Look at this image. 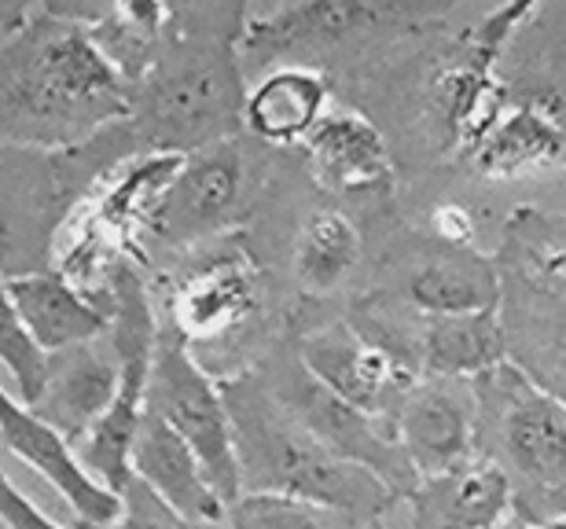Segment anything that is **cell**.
I'll return each mask as SVG.
<instances>
[{"mask_svg":"<svg viewBox=\"0 0 566 529\" xmlns=\"http://www.w3.org/2000/svg\"><path fill=\"white\" fill-rule=\"evenodd\" d=\"M507 360L501 313L423 317V375L479 379Z\"/></svg>","mask_w":566,"mask_h":529,"instance_id":"obj_24","label":"cell"},{"mask_svg":"<svg viewBox=\"0 0 566 529\" xmlns=\"http://www.w3.org/2000/svg\"><path fill=\"white\" fill-rule=\"evenodd\" d=\"M394 431L416 478L468 464L479 456V404L471 379L423 375L401 401Z\"/></svg>","mask_w":566,"mask_h":529,"instance_id":"obj_13","label":"cell"},{"mask_svg":"<svg viewBox=\"0 0 566 529\" xmlns=\"http://www.w3.org/2000/svg\"><path fill=\"white\" fill-rule=\"evenodd\" d=\"M471 387L479 404V456L512 489V519L566 522V401L507 360L471 379Z\"/></svg>","mask_w":566,"mask_h":529,"instance_id":"obj_4","label":"cell"},{"mask_svg":"<svg viewBox=\"0 0 566 529\" xmlns=\"http://www.w3.org/2000/svg\"><path fill=\"white\" fill-rule=\"evenodd\" d=\"M449 4H398V0H302V4H251L240 41L243 74L265 77L280 66L321 71L327 55L368 52L446 15Z\"/></svg>","mask_w":566,"mask_h":529,"instance_id":"obj_7","label":"cell"},{"mask_svg":"<svg viewBox=\"0 0 566 529\" xmlns=\"http://www.w3.org/2000/svg\"><path fill=\"white\" fill-rule=\"evenodd\" d=\"M507 104L537 110L566 133V4H530L496 63Z\"/></svg>","mask_w":566,"mask_h":529,"instance_id":"obj_15","label":"cell"},{"mask_svg":"<svg viewBox=\"0 0 566 529\" xmlns=\"http://www.w3.org/2000/svg\"><path fill=\"white\" fill-rule=\"evenodd\" d=\"M224 404L232 420L240 489L287 497L346 511L360 522L387 519L398 497L371 475L321 445L283 404L265 390L251 368L221 379Z\"/></svg>","mask_w":566,"mask_h":529,"instance_id":"obj_3","label":"cell"},{"mask_svg":"<svg viewBox=\"0 0 566 529\" xmlns=\"http://www.w3.org/2000/svg\"><path fill=\"white\" fill-rule=\"evenodd\" d=\"M360 257H365V235L354 218L335 207H316L305 213V221L294 232L291 276L302 298L324 301L349 284Z\"/></svg>","mask_w":566,"mask_h":529,"instance_id":"obj_23","label":"cell"},{"mask_svg":"<svg viewBox=\"0 0 566 529\" xmlns=\"http://www.w3.org/2000/svg\"><path fill=\"white\" fill-rule=\"evenodd\" d=\"M287 339L298 350L302 364L324 382L327 390L349 401L354 409L376 415V420L394 423L401 401L416 387V375L398 368L387 353L368 346L360 335L349 328L346 317L316 320L291 328Z\"/></svg>","mask_w":566,"mask_h":529,"instance_id":"obj_12","label":"cell"},{"mask_svg":"<svg viewBox=\"0 0 566 529\" xmlns=\"http://www.w3.org/2000/svg\"><path fill=\"white\" fill-rule=\"evenodd\" d=\"M129 118V85L82 22L33 4L0 44V151H66Z\"/></svg>","mask_w":566,"mask_h":529,"instance_id":"obj_2","label":"cell"},{"mask_svg":"<svg viewBox=\"0 0 566 529\" xmlns=\"http://www.w3.org/2000/svg\"><path fill=\"white\" fill-rule=\"evenodd\" d=\"M552 529H566V522H559V526H552Z\"/></svg>","mask_w":566,"mask_h":529,"instance_id":"obj_32","label":"cell"},{"mask_svg":"<svg viewBox=\"0 0 566 529\" xmlns=\"http://www.w3.org/2000/svg\"><path fill=\"white\" fill-rule=\"evenodd\" d=\"M251 4H169L155 63L129 88V126L147 155H196L243 137L240 41Z\"/></svg>","mask_w":566,"mask_h":529,"instance_id":"obj_1","label":"cell"},{"mask_svg":"<svg viewBox=\"0 0 566 529\" xmlns=\"http://www.w3.org/2000/svg\"><path fill=\"white\" fill-rule=\"evenodd\" d=\"M387 284L376 295L420 313V317H463L501 306V273L479 246L446 243L430 232H409L382 262Z\"/></svg>","mask_w":566,"mask_h":529,"instance_id":"obj_11","label":"cell"},{"mask_svg":"<svg viewBox=\"0 0 566 529\" xmlns=\"http://www.w3.org/2000/svg\"><path fill=\"white\" fill-rule=\"evenodd\" d=\"M273 148L243 137L210 144L196 155H185L174 180L155 199L144 229V265L147 251L185 257L191 251L235 235L240 224L262 202V191L273 177Z\"/></svg>","mask_w":566,"mask_h":529,"instance_id":"obj_8","label":"cell"},{"mask_svg":"<svg viewBox=\"0 0 566 529\" xmlns=\"http://www.w3.org/2000/svg\"><path fill=\"white\" fill-rule=\"evenodd\" d=\"M133 478L155 493L169 511L196 526H221L224 500L210 486L207 470L196 453L158 420L151 409H144L137 442H133Z\"/></svg>","mask_w":566,"mask_h":529,"instance_id":"obj_20","label":"cell"},{"mask_svg":"<svg viewBox=\"0 0 566 529\" xmlns=\"http://www.w3.org/2000/svg\"><path fill=\"white\" fill-rule=\"evenodd\" d=\"M0 442L19 464H27L33 475H41L60 493L74 522L107 526L122 515L118 493L88 475L74 445L60 431H52L41 415H33L27 404L15 401V393H8L4 387H0Z\"/></svg>","mask_w":566,"mask_h":529,"instance_id":"obj_14","label":"cell"},{"mask_svg":"<svg viewBox=\"0 0 566 529\" xmlns=\"http://www.w3.org/2000/svg\"><path fill=\"white\" fill-rule=\"evenodd\" d=\"M74 529H221V526H196L188 519H180L177 511H169L151 489L140 486L137 478L129 482V489L122 493V515L107 526H82L74 522Z\"/></svg>","mask_w":566,"mask_h":529,"instance_id":"obj_28","label":"cell"},{"mask_svg":"<svg viewBox=\"0 0 566 529\" xmlns=\"http://www.w3.org/2000/svg\"><path fill=\"white\" fill-rule=\"evenodd\" d=\"M368 522L354 519L346 511L305 504L287 497H265V493H243L224 511L221 529H365Z\"/></svg>","mask_w":566,"mask_h":529,"instance_id":"obj_26","label":"cell"},{"mask_svg":"<svg viewBox=\"0 0 566 529\" xmlns=\"http://www.w3.org/2000/svg\"><path fill=\"white\" fill-rule=\"evenodd\" d=\"M251 371L283 404V412L294 415L316 442L332 448L335 456L349 459V464L371 470L398 500L409 497L420 478H416L409 456L401 453L394 423L376 420V415L354 409L349 401L327 390L324 382L302 364V357L294 350V342L287 339V331H283V339H276L273 350L258 360Z\"/></svg>","mask_w":566,"mask_h":529,"instance_id":"obj_9","label":"cell"},{"mask_svg":"<svg viewBox=\"0 0 566 529\" xmlns=\"http://www.w3.org/2000/svg\"><path fill=\"white\" fill-rule=\"evenodd\" d=\"M501 529H552V526H530V522H518V519H507Z\"/></svg>","mask_w":566,"mask_h":529,"instance_id":"obj_30","label":"cell"},{"mask_svg":"<svg viewBox=\"0 0 566 529\" xmlns=\"http://www.w3.org/2000/svg\"><path fill=\"white\" fill-rule=\"evenodd\" d=\"M22 328L44 353H63L71 346L99 342L111 331V298L104 290H82L55 268L19 273L4 279Z\"/></svg>","mask_w":566,"mask_h":529,"instance_id":"obj_16","label":"cell"},{"mask_svg":"<svg viewBox=\"0 0 566 529\" xmlns=\"http://www.w3.org/2000/svg\"><path fill=\"white\" fill-rule=\"evenodd\" d=\"M0 364L11 371L15 401L33 409L44 393V379H49V353H44L41 346L30 339V331L22 328L19 313L4 290V273H0Z\"/></svg>","mask_w":566,"mask_h":529,"instance_id":"obj_27","label":"cell"},{"mask_svg":"<svg viewBox=\"0 0 566 529\" xmlns=\"http://www.w3.org/2000/svg\"><path fill=\"white\" fill-rule=\"evenodd\" d=\"M365 529H390V526H387V519H376V522H368Z\"/></svg>","mask_w":566,"mask_h":529,"instance_id":"obj_31","label":"cell"},{"mask_svg":"<svg viewBox=\"0 0 566 529\" xmlns=\"http://www.w3.org/2000/svg\"><path fill=\"white\" fill-rule=\"evenodd\" d=\"M118 390V360L111 353V342L71 346L63 353L49 357V379L44 393L33 404V415H41L52 431H60L71 445H82L88 431L104 420Z\"/></svg>","mask_w":566,"mask_h":529,"instance_id":"obj_19","label":"cell"},{"mask_svg":"<svg viewBox=\"0 0 566 529\" xmlns=\"http://www.w3.org/2000/svg\"><path fill=\"white\" fill-rule=\"evenodd\" d=\"M305 173L332 195H382L394 184V155L382 129L360 110H327L302 144Z\"/></svg>","mask_w":566,"mask_h":529,"instance_id":"obj_17","label":"cell"},{"mask_svg":"<svg viewBox=\"0 0 566 529\" xmlns=\"http://www.w3.org/2000/svg\"><path fill=\"white\" fill-rule=\"evenodd\" d=\"M0 526L4 529H74L49 519L4 470H0Z\"/></svg>","mask_w":566,"mask_h":529,"instance_id":"obj_29","label":"cell"},{"mask_svg":"<svg viewBox=\"0 0 566 529\" xmlns=\"http://www.w3.org/2000/svg\"><path fill=\"white\" fill-rule=\"evenodd\" d=\"M398 504H405L409 529H501L512 519V489L482 456L423 475Z\"/></svg>","mask_w":566,"mask_h":529,"instance_id":"obj_18","label":"cell"},{"mask_svg":"<svg viewBox=\"0 0 566 529\" xmlns=\"http://www.w3.org/2000/svg\"><path fill=\"white\" fill-rule=\"evenodd\" d=\"M493 262L501 273L496 313L507 364L566 401V221L518 207L504 224Z\"/></svg>","mask_w":566,"mask_h":529,"instance_id":"obj_5","label":"cell"},{"mask_svg":"<svg viewBox=\"0 0 566 529\" xmlns=\"http://www.w3.org/2000/svg\"><path fill=\"white\" fill-rule=\"evenodd\" d=\"M265 309L269 273L247 246L243 232H235L180 257V265L166 276L158 324L174 331L196 357L218 350L240 353L254 346L262 360L273 350L262 342Z\"/></svg>","mask_w":566,"mask_h":529,"instance_id":"obj_6","label":"cell"},{"mask_svg":"<svg viewBox=\"0 0 566 529\" xmlns=\"http://www.w3.org/2000/svg\"><path fill=\"white\" fill-rule=\"evenodd\" d=\"M332 104V82L313 66H280L247 88L243 133L273 151L302 148Z\"/></svg>","mask_w":566,"mask_h":529,"instance_id":"obj_21","label":"cell"},{"mask_svg":"<svg viewBox=\"0 0 566 529\" xmlns=\"http://www.w3.org/2000/svg\"><path fill=\"white\" fill-rule=\"evenodd\" d=\"M169 19V4H140V0H122V4H104V11L88 22L85 33L129 88L147 74L155 63L163 30Z\"/></svg>","mask_w":566,"mask_h":529,"instance_id":"obj_25","label":"cell"},{"mask_svg":"<svg viewBox=\"0 0 566 529\" xmlns=\"http://www.w3.org/2000/svg\"><path fill=\"white\" fill-rule=\"evenodd\" d=\"M482 180H530L566 166V133L537 110L507 104L501 121L460 162Z\"/></svg>","mask_w":566,"mask_h":529,"instance_id":"obj_22","label":"cell"},{"mask_svg":"<svg viewBox=\"0 0 566 529\" xmlns=\"http://www.w3.org/2000/svg\"><path fill=\"white\" fill-rule=\"evenodd\" d=\"M147 409L196 453L224 508H232L243 489L221 379H213L196 353L163 324H158L151 375H147Z\"/></svg>","mask_w":566,"mask_h":529,"instance_id":"obj_10","label":"cell"}]
</instances>
